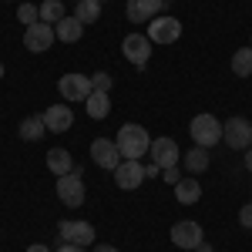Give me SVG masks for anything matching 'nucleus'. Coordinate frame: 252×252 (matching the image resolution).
Instances as JSON below:
<instances>
[{
	"mask_svg": "<svg viewBox=\"0 0 252 252\" xmlns=\"http://www.w3.org/2000/svg\"><path fill=\"white\" fill-rule=\"evenodd\" d=\"M118 152L125 158H131V161H138L141 155H148V148H152V138H148V131L141 128V125H125V128H118Z\"/></svg>",
	"mask_w": 252,
	"mask_h": 252,
	"instance_id": "obj_1",
	"label": "nucleus"
},
{
	"mask_svg": "<svg viewBox=\"0 0 252 252\" xmlns=\"http://www.w3.org/2000/svg\"><path fill=\"white\" fill-rule=\"evenodd\" d=\"M189 135L195 138L198 148H212L222 141V121L215 115H195L192 125H189Z\"/></svg>",
	"mask_w": 252,
	"mask_h": 252,
	"instance_id": "obj_2",
	"label": "nucleus"
},
{
	"mask_svg": "<svg viewBox=\"0 0 252 252\" xmlns=\"http://www.w3.org/2000/svg\"><path fill=\"white\" fill-rule=\"evenodd\" d=\"M222 141L229 148H235V152H246L249 141H252V121H246V118H229L222 125Z\"/></svg>",
	"mask_w": 252,
	"mask_h": 252,
	"instance_id": "obj_3",
	"label": "nucleus"
},
{
	"mask_svg": "<svg viewBox=\"0 0 252 252\" xmlns=\"http://www.w3.org/2000/svg\"><path fill=\"white\" fill-rule=\"evenodd\" d=\"M58 198L67 205V209L84 205V182H81V172H78V168L58 178Z\"/></svg>",
	"mask_w": 252,
	"mask_h": 252,
	"instance_id": "obj_4",
	"label": "nucleus"
},
{
	"mask_svg": "<svg viewBox=\"0 0 252 252\" xmlns=\"http://www.w3.org/2000/svg\"><path fill=\"white\" fill-rule=\"evenodd\" d=\"M178 37H182V20H175V17L148 20V40L152 44H175Z\"/></svg>",
	"mask_w": 252,
	"mask_h": 252,
	"instance_id": "obj_5",
	"label": "nucleus"
},
{
	"mask_svg": "<svg viewBox=\"0 0 252 252\" xmlns=\"http://www.w3.org/2000/svg\"><path fill=\"white\" fill-rule=\"evenodd\" d=\"M58 40V34H54V27L51 24H44V20H37V24H31L27 31H24V47L27 51H34V54H40V51H47L51 44Z\"/></svg>",
	"mask_w": 252,
	"mask_h": 252,
	"instance_id": "obj_6",
	"label": "nucleus"
},
{
	"mask_svg": "<svg viewBox=\"0 0 252 252\" xmlns=\"http://www.w3.org/2000/svg\"><path fill=\"white\" fill-rule=\"evenodd\" d=\"M58 91L64 101H88L91 97V78H84V74H64L58 81Z\"/></svg>",
	"mask_w": 252,
	"mask_h": 252,
	"instance_id": "obj_7",
	"label": "nucleus"
},
{
	"mask_svg": "<svg viewBox=\"0 0 252 252\" xmlns=\"http://www.w3.org/2000/svg\"><path fill=\"white\" fill-rule=\"evenodd\" d=\"M121 54L131 61L135 67H145L148 58H152V40L145 37V34H128V37L121 40Z\"/></svg>",
	"mask_w": 252,
	"mask_h": 252,
	"instance_id": "obj_8",
	"label": "nucleus"
},
{
	"mask_svg": "<svg viewBox=\"0 0 252 252\" xmlns=\"http://www.w3.org/2000/svg\"><path fill=\"white\" fill-rule=\"evenodd\" d=\"M58 232H61V242H74L81 249L94 242V225L91 222H71V219H64L58 225Z\"/></svg>",
	"mask_w": 252,
	"mask_h": 252,
	"instance_id": "obj_9",
	"label": "nucleus"
},
{
	"mask_svg": "<svg viewBox=\"0 0 252 252\" xmlns=\"http://www.w3.org/2000/svg\"><path fill=\"white\" fill-rule=\"evenodd\" d=\"M202 225L198 222H192V219H185V222H175L172 225V242L178 246V249H198L202 246Z\"/></svg>",
	"mask_w": 252,
	"mask_h": 252,
	"instance_id": "obj_10",
	"label": "nucleus"
},
{
	"mask_svg": "<svg viewBox=\"0 0 252 252\" xmlns=\"http://www.w3.org/2000/svg\"><path fill=\"white\" fill-rule=\"evenodd\" d=\"M118 155H121V152H118V145L111 141V138H94V141H91V161H94L97 168L115 172L118 165H121V161H118Z\"/></svg>",
	"mask_w": 252,
	"mask_h": 252,
	"instance_id": "obj_11",
	"label": "nucleus"
},
{
	"mask_svg": "<svg viewBox=\"0 0 252 252\" xmlns=\"http://www.w3.org/2000/svg\"><path fill=\"white\" fill-rule=\"evenodd\" d=\"M148 155H152V161L161 165V168H175V165H178V158H182V152H178L175 138H155V141H152V148H148Z\"/></svg>",
	"mask_w": 252,
	"mask_h": 252,
	"instance_id": "obj_12",
	"label": "nucleus"
},
{
	"mask_svg": "<svg viewBox=\"0 0 252 252\" xmlns=\"http://www.w3.org/2000/svg\"><path fill=\"white\" fill-rule=\"evenodd\" d=\"M145 178H148V175H145V165H138V161H131V158H125V161L115 168V182H118V189H125V192L138 189Z\"/></svg>",
	"mask_w": 252,
	"mask_h": 252,
	"instance_id": "obj_13",
	"label": "nucleus"
},
{
	"mask_svg": "<svg viewBox=\"0 0 252 252\" xmlns=\"http://www.w3.org/2000/svg\"><path fill=\"white\" fill-rule=\"evenodd\" d=\"M40 118H44L47 131H54V135H64V131L74 125V111H71L67 104H51V108H47Z\"/></svg>",
	"mask_w": 252,
	"mask_h": 252,
	"instance_id": "obj_14",
	"label": "nucleus"
},
{
	"mask_svg": "<svg viewBox=\"0 0 252 252\" xmlns=\"http://www.w3.org/2000/svg\"><path fill=\"white\" fill-rule=\"evenodd\" d=\"M165 7V0H128V20H135V24H145V20H155L158 10Z\"/></svg>",
	"mask_w": 252,
	"mask_h": 252,
	"instance_id": "obj_15",
	"label": "nucleus"
},
{
	"mask_svg": "<svg viewBox=\"0 0 252 252\" xmlns=\"http://www.w3.org/2000/svg\"><path fill=\"white\" fill-rule=\"evenodd\" d=\"M84 108H88V118L101 121V118H108V111H111V97H108V91H91V97L84 101Z\"/></svg>",
	"mask_w": 252,
	"mask_h": 252,
	"instance_id": "obj_16",
	"label": "nucleus"
},
{
	"mask_svg": "<svg viewBox=\"0 0 252 252\" xmlns=\"http://www.w3.org/2000/svg\"><path fill=\"white\" fill-rule=\"evenodd\" d=\"M54 34H58V40H64V44H74V40H81V34H84V24H81L78 17H64L61 24H54Z\"/></svg>",
	"mask_w": 252,
	"mask_h": 252,
	"instance_id": "obj_17",
	"label": "nucleus"
},
{
	"mask_svg": "<svg viewBox=\"0 0 252 252\" xmlns=\"http://www.w3.org/2000/svg\"><path fill=\"white\" fill-rule=\"evenodd\" d=\"M47 168L61 178V175L74 172V161H71V155H67L64 148H51V152H47Z\"/></svg>",
	"mask_w": 252,
	"mask_h": 252,
	"instance_id": "obj_18",
	"label": "nucleus"
},
{
	"mask_svg": "<svg viewBox=\"0 0 252 252\" xmlns=\"http://www.w3.org/2000/svg\"><path fill=\"white\" fill-rule=\"evenodd\" d=\"M175 198H178L182 205H192V202L202 198V185H198L195 178H182V182L175 185Z\"/></svg>",
	"mask_w": 252,
	"mask_h": 252,
	"instance_id": "obj_19",
	"label": "nucleus"
},
{
	"mask_svg": "<svg viewBox=\"0 0 252 252\" xmlns=\"http://www.w3.org/2000/svg\"><path fill=\"white\" fill-rule=\"evenodd\" d=\"M182 165H185V172H192V175L205 172V168H209V148H198V145H195L192 152H185Z\"/></svg>",
	"mask_w": 252,
	"mask_h": 252,
	"instance_id": "obj_20",
	"label": "nucleus"
},
{
	"mask_svg": "<svg viewBox=\"0 0 252 252\" xmlns=\"http://www.w3.org/2000/svg\"><path fill=\"white\" fill-rule=\"evenodd\" d=\"M44 131H47L44 118H24V121H20V138H24V141H40Z\"/></svg>",
	"mask_w": 252,
	"mask_h": 252,
	"instance_id": "obj_21",
	"label": "nucleus"
},
{
	"mask_svg": "<svg viewBox=\"0 0 252 252\" xmlns=\"http://www.w3.org/2000/svg\"><path fill=\"white\" fill-rule=\"evenodd\" d=\"M74 17H78L81 24H94V20L101 17V0H81L78 7H74Z\"/></svg>",
	"mask_w": 252,
	"mask_h": 252,
	"instance_id": "obj_22",
	"label": "nucleus"
},
{
	"mask_svg": "<svg viewBox=\"0 0 252 252\" xmlns=\"http://www.w3.org/2000/svg\"><path fill=\"white\" fill-rule=\"evenodd\" d=\"M64 17H67V14H64V3H61V0H44V3H40V20H44V24H61Z\"/></svg>",
	"mask_w": 252,
	"mask_h": 252,
	"instance_id": "obj_23",
	"label": "nucleus"
},
{
	"mask_svg": "<svg viewBox=\"0 0 252 252\" xmlns=\"http://www.w3.org/2000/svg\"><path fill=\"white\" fill-rule=\"evenodd\" d=\"M232 71L239 78H249L252 74V47H242V51L232 54Z\"/></svg>",
	"mask_w": 252,
	"mask_h": 252,
	"instance_id": "obj_24",
	"label": "nucleus"
},
{
	"mask_svg": "<svg viewBox=\"0 0 252 252\" xmlns=\"http://www.w3.org/2000/svg\"><path fill=\"white\" fill-rule=\"evenodd\" d=\"M17 20H24V24L31 27V24H37V20H40V10L34 7V3H20V7H17Z\"/></svg>",
	"mask_w": 252,
	"mask_h": 252,
	"instance_id": "obj_25",
	"label": "nucleus"
},
{
	"mask_svg": "<svg viewBox=\"0 0 252 252\" xmlns=\"http://www.w3.org/2000/svg\"><path fill=\"white\" fill-rule=\"evenodd\" d=\"M91 88H94V91H108V88H111V74H104V71L91 74Z\"/></svg>",
	"mask_w": 252,
	"mask_h": 252,
	"instance_id": "obj_26",
	"label": "nucleus"
},
{
	"mask_svg": "<svg viewBox=\"0 0 252 252\" xmlns=\"http://www.w3.org/2000/svg\"><path fill=\"white\" fill-rule=\"evenodd\" d=\"M239 225H242V229H252V202L239 209Z\"/></svg>",
	"mask_w": 252,
	"mask_h": 252,
	"instance_id": "obj_27",
	"label": "nucleus"
},
{
	"mask_svg": "<svg viewBox=\"0 0 252 252\" xmlns=\"http://www.w3.org/2000/svg\"><path fill=\"white\" fill-rule=\"evenodd\" d=\"M161 175H165L168 185H178V182H182V178H178V165H175V168H161Z\"/></svg>",
	"mask_w": 252,
	"mask_h": 252,
	"instance_id": "obj_28",
	"label": "nucleus"
},
{
	"mask_svg": "<svg viewBox=\"0 0 252 252\" xmlns=\"http://www.w3.org/2000/svg\"><path fill=\"white\" fill-rule=\"evenodd\" d=\"M58 252H84V249H81V246H74V242H61Z\"/></svg>",
	"mask_w": 252,
	"mask_h": 252,
	"instance_id": "obj_29",
	"label": "nucleus"
},
{
	"mask_svg": "<svg viewBox=\"0 0 252 252\" xmlns=\"http://www.w3.org/2000/svg\"><path fill=\"white\" fill-rule=\"evenodd\" d=\"M161 172V165H155V161H152V165H145V175H158Z\"/></svg>",
	"mask_w": 252,
	"mask_h": 252,
	"instance_id": "obj_30",
	"label": "nucleus"
},
{
	"mask_svg": "<svg viewBox=\"0 0 252 252\" xmlns=\"http://www.w3.org/2000/svg\"><path fill=\"white\" fill-rule=\"evenodd\" d=\"M94 252H118V249H115V246H97Z\"/></svg>",
	"mask_w": 252,
	"mask_h": 252,
	"instance_id": "obj_31",
	"label": "nucleus"
},
{
	"mask_svg": "<svg viewBox=\"0 0 252 252\" xmlns=\"http://www.w3.org/2000/svg\"><path fill=\"white\" fill-rule=\"evenodd\" d=\"M246 168H249V172H252V148H249V152H246Z\"/></svg>",
	"mask_w": 252,
	"mask_h": 252,
	"instance_id": "obj_32",
	"label": "nucleus"
},
{
	"mask_svg": "<svg viewBox=\"0 0 252 252\" xmlns=\"http://www.w3.org/2000/svg\"><path fill=\"white\" fill-rule=\"evenodd\" d=\"M27 252H51V249H47V246H31Z\"/></svg>",
	"mask_w": 252,
	"mask_h": 252,
	"instance_id": "obj_33",
	"label": "nucleus"
},
{
	"mask_svg": "<svg viewBox=\"0 0 252 252\" xmlns=\"http://www.w3.org/2000/svg\"><path fill=\"white\" fill-rule=\"evenodd\" d=\"M0 78H3V64H0Z\"/></svg>",
	"mask_w": 252,
	"mask_h": 252,
	"instance_id": "obj_34",
	"label": "nucleus"
},
{
	"mask_svg": "<svg viewBox=\"0 0 252 252\" xmlns=\"http://www.w3.org/2000/svg\"><path fill=\"white\" fill-rule=\"evenodd\" d=\"M74 3H81V0H74Z\"/></svg>",
	"mask_w": 252,
	"mask_h": 252,
	"instance_id": "obj_35",
	"label": "nucleus"
},
{
	"mask_svg": "<svg viewBox=\"0 0 252 252\" xmlns=\"http://www.w3.org/2000/svg\"><path fill=\"white\" fill-rule=\"evenodd\" d=\"M249 47H252V40H249Z\"/></svg>",
	"mask_w": 252,
	"mask_h": 252,
	"instance_id": "obj_36",
	"label": "nucleus"
}]
</instances>
